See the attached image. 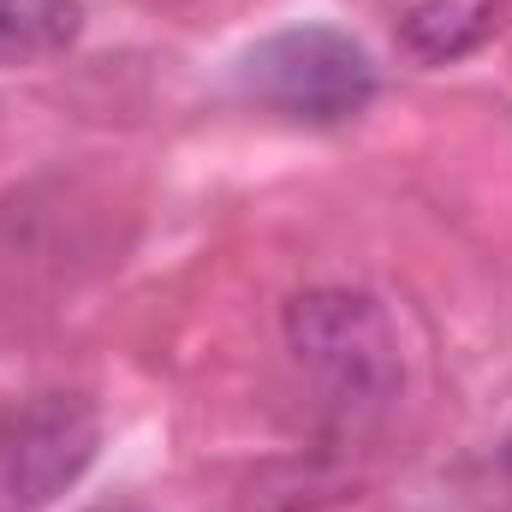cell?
Masks as SVG:
<instances>
[{
    "label": "cell",
    "instance_id": "obj_1",
    "mask_svg": "<svg viewBox=\"0 0 512 512\" xmlns=\"http://www.w3.org/2000/svg\"><path fill=\"white\" fill-rule=\"evenodd\" d=\"M286 352L346 423H376L405 387L387 310L352 286H310L286 304Z\"/></svg>",
    "mask_w": 512,
    "mask_h": 512
},
{
    "label": "cell",
    "instance_id": "obj_2",
    "mask_svg": "<svg viewBox=\"0 0 512 512\" xmlns=\"http://www.w3.org/2000/svg\"><path fill=\"white\" fill-rule=\"evenodd\" d=\"M239 90L298 126H340L376 102V60L334 24H286L239 60Z\"/></svg>",
    "mask_w": 512,
    "mask_h": 512
},
{
    "label": "cell",
    "instance_id": "obj_3",
    "mask_svg": "<svg viewBox=\"0 0 512 512\" xmlns=\"http://www.w3.org/2000/svg\"><path fill=\"white\" fill-rule=\"evenodd\" d=\"M102 453V417L78 393H36L0 417V512L54 507Z\"/></svg>",
    "mask_w": 512,
    "mask_h": 512
},
{
    "label": "cell",
    "instance_id": "obj_4",
    "mask_svg": "<svg viewBox=\"0 0 512 512\" xmlns=\"http://www.w3.org/2000/svg\"><path fill=\"white\" fill-rule=\"evenodd\" d=\"M507 0H417L399 18V48L417 66H453L501 30Z\"/></svg>",
    "mask_w": 512,
    "mask_h": 512
},
{
    "label": "cell",
    "instance_id": "obj_5",
    "mask_svg": "<svg viewBox=\"0 0 512 512\" xmlns=\"http://www.w3.org/2000/svg\"><path fill=\"white\" fill-rule=\"evenodd\" d=\"M84 36V0H0V66L66 54Z\"/></svg>",
    "mask_w": 512,
    "mask_h": 512
},
{
    "label": "cell",
    "instance_id": "obj_6",
    "mask_svg": "<svg viewBox=\"0 0 512 512\" xmlns=\"http://www.w3.org/2000/svg\"><path fill=\"white\" fill-rule=\"evenodd\" d=\"M90 512H137V507H90Z\"/></svg>",
    "mask_w": 512,
    "mask_h": 512
}]
</instances>
